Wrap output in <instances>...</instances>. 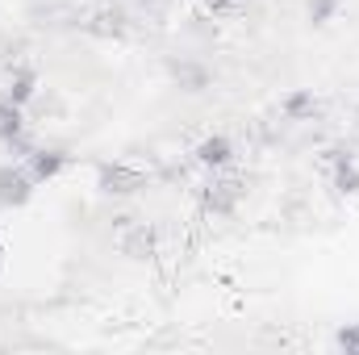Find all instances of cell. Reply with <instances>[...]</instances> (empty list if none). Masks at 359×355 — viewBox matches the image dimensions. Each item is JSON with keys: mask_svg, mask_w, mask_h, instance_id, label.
Here are the masks:
<instances>
[{"mask_svg": "<svg viewBox=\"0 0 359 355\" xmlns=\"http://www.w3.org/2000/svg\"><path fill=\"white\" fill-rule=\"evenodd\" d=\"M100 184H104L109 192H134V188L142 184V172H138V168H126V163H113V168L100 172Z\"/></svg>", "mask_w": 359, "mask_h": 355, "instance_id": "6da1fadb", "label": "cell"}, {"mask_svg": "<svg viewBox=\"0 0 359 355\" xmlns=\"http://www.w3.org/2000/svg\"><path fill=\"white\" fill-rule=\"evenodd\" d=\"M234 201H238V184H234V180H222V184H213V188L205 192V205H209L213 213H226Z\"/></svg>", "mask_w": 359, "mask_h": 355, "instance_id": "7a4b0ae2", "label": "cell"}, {"mask_svg": "<svg viewBox=\"0 0 359 355\" xmlns=\"http://www.w3.org/2000/svg\"><path fill=\"white\" fill-rule=\"evenodd\" d=\"M121 247H126V255H151V251H155V230L138 226V230H130V234L121 239Z\"/></svg>", "mask_w": 359, "mask_h": 355, "instance_id": "3957f363", "label": "cell"}, {"mask_svg": "<svg viewBox=\"0 0 359 355\" xmlns=\"http://www.w3.org/2000/svg\"><path fill=\"white\" fill-rule=\"evenodd\" d=\"M25 196H29V180H25V176H13V172H0V201L21 205Z\"/></svg>", "mask_w": 359, "mask_h": 355, "instance_id": "277c9868", "label": "cell"}, {"mask_svg": "<svg viewBox=\"0 0 359 355\" xmlns=\"http://www.w3.org/2000/svg\"><path fill=\"white\" fill-rule=\"evenodd\" d=\"M339 155V188L343 192H359V163L355 155H343V151H334Z\"/></svg>", "mask_w": 359, "mask_h": 355, "instance_id": "5b68a950", "label": "cell"}, {"mask_svg": "<svg viewBox=\"0 0 359 355\" xmlns=\"http://www.w3.org/2000/svg\"><path fill=\"white\" fill-rule=\"evenodd\" d=\"M196 159H201V163H209V168H217V163H226V159H230V142H226V138H209V142H201Z\"/></svg>", "mask_w": 359, "mask_h": 355, "instance_id": "8992f818", "label": "cell"}, {"mask_svg": "<svg viewBox=\"0 0 359 355\" xmlns=\"http://www.w3.org/2000/svg\"><path fill=\"white\" fill-rule=\"evenodd\" d=\"M17 130H21V117H17V105L8 100V105H0V134L17 138Z\"/></svg>", "mask_w": 359, "mask_h": 355, "instance_id": "52a82bcc", "label": "cell"}, {"mask_svg": "<svg viewBox=\"0 0 359 355\" xmlns=\"http://www.w3.org/2000/svg\"><path fill=\"white\" fill-rule=\"evenodd\" d=\"M29 96H34V76H29V72H21V76L8 84V100L17 105V100H29Z\"/></svg>", "mask_w": 359, "mask_h": 355, "instance_id": "ba28073f", "label": "cell"}, {"mask_svg": "<svg viewBox=\"0 0 359 355\" xmlns=\"http://www.w3.org/2000/svg\"><path fill=\"white\" fill-rule=\"evenodd\" d=\"M59 168H63V155H55V151H50V155H38V159H34V176H55Z\"/></svg>", "mask_w": 359, "mask_h": 355, "instance_id": "9c48e42d", "label": "cell"}, {"mask_svg": "<svg viewBox=\"0 0 359 355\" xmlns=\"http://www.w3.org/2000/svg\"><path fill=\"white\" fill-rule=\"evenodd\" d=\"M313 109H318V105H313V96H292V100H288V113H292V117L313 113Z\"/></svg>", "mask_w": 359, "mask_h": 355, "instance_id": "30bf717a", "label": "cell"}, {"mask_svg": "<svg viewBox=\"0 0 359 355\" xmlns=\"http://www.w3.org/2000/svg\"><path fill=\"white\" fill-rule=\"evenodd\" d=\"M330 8H334V0H309V13H313V21H326V17H330Z\"/></svg>", "mask_w": 359, "mask_h": 355, "instance_id": "8fae6325", "label": "cell"}, {"mask_svg": "<svg viewBox=\"0 0 359 355\" xmlns=\"http://www.w3.org/2000/svg\"><path fill=\"white\" fill-rule=\"evenodd\" d=\"M339 347L343 351H359V330H343L339 335Z\"/></svg>", "mask_w": 359, "mask_h": 355, "instance_id": "7c38bea8", "label": "cell"}, {"mask_svg": "<svg viewBox=\"0 0 359 355\" xmlns=\"http://www.w3.org/2000/svg\"><path fill=\"white\" fill-rule=\"evenodd\" d=\"M205 4H209V8H213V13H222V8H230V4H234V0H205Z\"/></svg>", "mask_w": 359, "mask_h": 355, "instance_id": "4fadbf2b", "label": "cell"}]
</instances>
